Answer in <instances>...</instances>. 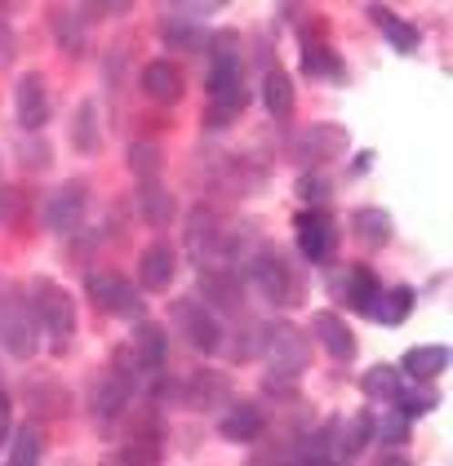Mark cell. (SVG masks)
Returning a JSON list of instances; mask_svg holds the SVG:
<instances>
[{
	"label": "cell",
	"mask_w": 453,
	"mask_h": 466,
	"mask_svg": "<svg viewBox=\"0 0 453 466\" xmlns=\"http://www.w3.org/2000/svg\"><path fill=\"white\" fill-rule=\"evenodd\" d=\"M27 307H32L36 324L54 338V351L63 356L71 351V338H76V298L58 280H32L27 285Z\"/></svg>",
	"instance_id": "7a4b0ae2"
},
{
	"label": "cell",
	"mask_w": 453,
	"mask_h": 466,
	"mask_svg": "<svg viewBox=\"0 0 453 466\" xmlns=\"http://www.w3.org/2000/svg\"><path fill=\"white\" fill-rule=\"evenodd\" d=\"M14 49H18V45H14V32L0 23V67H9V63H14Z\"/></svg>",
	"instance_id": "b9f144b4"
},
{
	"label": "cell",
	"mask_w": 453,
	"mask_h": 466,
	"mask_svg": "<svg viewBox=\"0 0 453 466\" xmlns=\"http://www.w3.org/2000/svg\"><path fill=\"white\" fill-rule=\"evenodd\" d=\"M139 85L156 107H174V103H182V94H187V76H182V67H178L174 58L147 63L139 76Z\"/></svg>",
	"instance_id": "4fadbf2b"
},
{
	"label": "cell",
	"mask_w": 453,
	"mask_h": 466,
	"mask_svg": "<svg viewBox=\"0 0 453 466\" xmlns=\"http://www.w3.org/2000/svg\"><path fill=\"white\" fill-rule=\"evenodd\" d=\"M312 333H315V342L324 347V356L338 360V364H351V360H355V351H360L355 329H351L338 311H315V316H312Z\"/></svg>",
	"instance_id": "9a60e30c"
},
{
	"label": "cell",
	"mask_w": 453,
	"mask_h": 466,
	"mask_svg": "<svg viewBox=\"0 0 453 466\" xmlns=\"http://www.w3.org/2000/svg\"><path fill=\"white\" fill-rule=\"evenodd\" d=\"M178 276V253L170 240H156V245H147L139 258V289L142 293H170Z\"/></svg>",
	"instance_id": "e0dca14e"
},
{
	"label": "cell",
	"mask_w": 453,
	"mask_h": 466,
	"mask_svg": "<svg viewBox=\"0 0 453 466\" xmlns=\"http://www.w3.org/2000/svg\"><path fill=\"white\" fill-rule=\"evenodd\" d=\"M210 107H205V129L222 134L232 120H241V111L249 107V89H244V67L241 63H210Z\"/></svg>",
	"instance_id": "3957f363"
},
{
	"label": "cell",
	"mask_w": 453,
	"mask_h": 466,
	"mask_svg": "<svg viewBox=\"0 0 453 466\" xmlns=\"http://www.w3.org/2000/svg\"><path fill=\"white\" fill-rule=\"evenodd\" d=\"M374 169V151H355L351 156V169H347V178H365Z\"/></svg>",
	"instance_id": "60d3db41"
},
{
	"label": "cell",
	"mask_w": 453,
	"mask_h": 466,
	"mask_svg": "<svg viewBox=\"0 0 453 466\" xmlns=\"http://www.w3.org/2000/svg\"><path fill=\"white\" fill-rule=\"evenodd\" d=\"M85 209H89V182L67 178L63 187H54V191L45 196L40 222H45L49 236H71V231L85 222Z\"/></svg>",
	"instance_id": "ba28073f"
},
{
	"label": "cell",
	"mask_w": 453,
	"mask_h": 466,
	"mask_svg": "<svg viewBox=\"0 0 453 466\" xmlns=\"http://www.w3.org/2000/svg\"><path fill=\"white\" fill-rule=\"evenodd\" d=\"M244 276L253 280V289H258L272 307H298L303 293H307L303 271H293V262L280 249H267V245L244 262Z\"/></svg>",
	"instance_id": "6da1fadb"
},
{
	"label": "cell",
	"mask_w": 453,
	"mask_h": 466,
	"mask_svg": "<svg viewBox=\"0 0 453 466\" xmlns=\"http://www.w3.org/2000/svg\"><path fill=\"white\" fill-rule=\"evenodd\" d=\"M263 103H267V111L276 116V120H289L293 116V76L284 72V67H267V76H263Z\"/></svg>",
	"instance_id": "f546056e"
},
{
	"label": "cell",
	"mask_w": 453,
	"mask_h": 466,
	"mask_svg": "<svg viewBox=\"0 0 453 466\" xmlns=\"http://www.w3.org/2000/svg\"><path fill=\"white\" fill-rule=\"evenodd\" d=\"M14 111H18V125L27 134H40L49 125V80L40 72H27L18 80V94H14Z\"/></svg>",
	"instance_id": "5bb4252c"
},
{
	"label": "cell",
	"mask_w": 453,
	"mask_h": 466,
	"mask_svg": "<svg viewBox=\"0 0 453 466\" xmlns=\"http://www.w3.org/2000/svg\"><path fill=\"white\" fill-rule=\"evenodd\" d=\"M49 23H54V40L63 45V54L67 58H80L85 54V14H80V5H54L49 9Z\"/></svg>",
	"instance_id": "cb8c5ba5"
},
{
	"label": "cell",
	"mask_w": 453,
	"mask_h": 466,
	"mask_svg": "<svg viewBox=\"0 0 453 466\" xmlns=\"http://www.w3.org/2000/svg\"><path fill=\"white\" fill-rule=\"evenodd\" d=\"M103 466H129V462H125V458H120V453H116V458H107Z\"/></svg>",
	"instance_id": "f6af8a7d"
},
{
	"label": "cell",
	"mask_w": 453,
	"mask_h": 466,
	"mask_svg": "<svg viewBox=\"0 0 453 466\" xmlns=\"http://www.w3.org/2000/svg\"><path fill=\"white\" fill-rule=\"evenodd\" d=\"M347 143L351 134L343 129V125H334V120H320V125H307L298 138H293V160L303 165V169H312V174H320L324 165H334V160H343L347 156Z\"/></svg>",
	"instance_id": "8992f818"
},
{
	"label": "cell",
	"mask_w": 453,
	"mask_h": 466,
	"mask_svg": "<svg viewBox=\"0 0 453 466\" xmlns=\"http://www.w3.org/2000/svg\"><path fill=\"white\" fill-rule=\"evenodd\" d=\"M160 40H165L170 49H178V54H201L210 36H205L201 23H187V18H178V14L165 9V18H160Z\"/></svg>",
	"instance_id": "f1b7e54d"
},
{
	"label": "cell",
	"mask_w": 453,
	"mask_h": 466,
	"mask_svg": "<svg viewBox=\"0 0 453 466\" xmlns=\"http://www.w3.org/2000/svg\"><path fill=\"white\" fill-rule=\"evenodd\" d=\"M210 63H241V32H213L205 40Z\"/></svg>",
	"instance_id": "f35d334b"
},
{
	"label": "cell",
	"mask_w": 453,
	"mask_h": 466,
	"mask_svg": "<svg viewBox=\"0 0 453 466\" xmlns=\"http://www.w3.org/2000/svg\"><path fill=\"white\" fill-rule=\"evenodd\" d=\"M378 276H374V267H365V262H351V267H343V280H338V298L347 302L351 311H369L374 307V298H378Z\"/></svg>",
	"instance_id": "44dd1931"
},
{
	"label": "cell",
	"mask_w": 453,
	"mask_h": 466,
	"mask_svg": "<svg viewBox=\"0 0 453 466\" xmlns=\"http://www.w3.org/2000/svg\"><path fill=\"white\" fill-rule=\"evenodd\" d=\"M129 351H134L139 373H160V369H165V360H170V329H165V324H156V320H142L139 329H134Z\"/></svg>",
	"instance_id": "ac0fdd59"
},
{
	"label": "cell",
	"mask_w": 453,
	"mask_h": 466,
	"mask_svg": "<svg viewBox=\"0 0 453 466\" xmlns=\"http://www.w3.org/2000/svg\"><path fill=\"white\" fill-rule=\"evenodd\" d=\"M85 293H89V302L103 311V316H116V320H147V302H142V293L120 271H89L85 276Z\"/></svg>",
	"instance_id": "5b68a950"
},
{
	"label": "cell",
	"mask_w": 453,
	"mask_h": 466,
	"mask_svg": "<svg viewBox=\"0 0 453 466\" xmlns=\"http://www.w3.org/2000/svg\"><path fill=\"white\" fill-rule=\"evenodd\" d=\"M258 356H267L276 378H298L307 369V360H312V342H307V333L298 324L272 320L258 329Z\"/></svg>",
	"instance_id": "277c9868"
},
{
	"label": "cell",
	"mask_w": 453,
	"mask_h": 466,
	"mask_svg": "<svg viewBox=\"0 0 453 466\" xmlns=\"http://www.w3.org/2000/svg\"><path fill=\"white\" fill-rule=\"evenodd\" d=\"M378 466H409V462H405L400 453H386V458H383V462H378Z\"/></svg>",
	"instance_id": "ee69618b"
},
{
	"label": "cell",
	"mask_w": 453,
	"mask_h": 466,
	"mask_svg": "<svg viewBox=\"0 0 453 466\" xmlns=\"http://www.w3.org/2000/svg\"><path fill=\"white\" fill-rule=\"evenodd\" d=\"M196 293L205 298V307L232 311V316H241L244 311V276L241 271H232V267H201Z\"/></svg>",
	"instance_id": "30bf717a"
},
{
	"label": "cell",
	"mask_w": 453,
	"mask_h": 466,
	"mask_svg": "<svg viewBox=\"0 0 453 466\" xmlns=\"http://www.w3.org/2000/svg\"><path fill=\"white\" fill-rule=\"evenodd\" d=\"M9 413H14V404H9V391L0 387V444L9 440Z\"/></svg>",
	"instance_id": "7bdbcfd3"
},
{
	"label": "cell",
	"mask_w": 453,
	"mask_h": 466,
	"mask_svg": "<svg viewBox=\"0 0 453 466\" xmlns=\"http://www.w3.org/2000/svg\"><path fill=\"white\" fill-rule=\"evenodd\" d=\"M174 320H178V333H182V342H187L191 351H201V356H213V351H222L227 333H222L218 316H213L210 307H201L196 298H178V302H174Z\"/></svg>",
	"instance_id": "9c48e42d"
},
{
	"label": "cell",
	"mask_w": 453,
	"mask_h": 466,
	"mask_svg": "<svg viewBox=\"0 0 453 466\" xmlns=\"http://www.w3.org/2000/svg\"><path fill=\"white\" fill-rule=\"evenodd\" d=\"M391 404H396V413H400V418H409V422H414V418H422V413L440 409V391H436L431 382H405V387L396 391Z\"/></svg>",
	"instance_id": "1f68e13d"
},
{
	"label": "cell",
	"mask_w": 453,
	"mask_h": 466,
	"mask_svg": "<svg viewBox=\"0 0 453 466\" xmlns=\"http://www.w3.org/2000/svg\"><path fill=\"white\" fill-rule=\"evenodd\" d=\"M23 404H27V413L32 418H67L71 409V395L67 387L58 382V378H49V373H36V378H27L23 382Z\"/></svg>",
	"instance_id": "2e32d148"
},
{
	"label": "cell",
	"mask_w": 453,
	"mask_h": 466,
	"mask_svg": "<svg viewBox=\"0 0 453 466\" xmlns=\"http://www.w3.org/2000/svg\"><path fill=\"white\" fill-rule=\"evenodd\" d=\"M369 18L378 23V32L391 40V49H396V54H414V49L422 45L418 27H414V23H405L396 9H386V5H369Z\"/></svg>",
	"instance_id": "4316f807"
},
{
	"label": "cell",
	"mask_w": 453,
	"mask_h": 466,
	"mask_svg": "<svg viewBox=\"0 0 453 466\" xmlns=\"http://www.w3.org/2000/svg\"><path fill=\"white\" fill-rule=\"evenodd\" d=\"M453 351L445 342H422V347H409L405 360H400V373H409V382H436L445 369H449Z\"/></svg>",
	"instance_id": "ffe728a7"
},
{
	"label": "cell",
	"mask_w": 453,
	"mask_h": 466,
	"mask_svg": "<svg viewBox=\"0 0 453 466\" xmlns=\"http://www.w3.org/2000/svg\"><path fill=\"white\" fill-rule=\"evenodd\" d=\"M374 440H383L386 449H405L409 444V418H400L396 409L383 413V418H374Z\"/></svg>",
	"instance_id": "8d00e7d4"
},
{
	"label": "cell",
	"mask_w": 453,
	"mask_h": 466,
	"mask_svg": "<svg viewBox=\"0 0 453 466\" xmlns=\"http://www.w3.org/2000/svg\"><path fill=\"white\" fill-rule=\"evenodd\" d=\"M329 196H334V187L324 182V174H303V178H298V200H303L307 209H324Z\"/></svg>",
	"instance_id": "ab89813d"
},
{
	"label": "cell",
	"mask_w": 453,
	"mask_h": 466,
	"mask_svg": "<svg viewBox=\"0 0 453 466\" xmlns=\"http://www.w3.org/2000/svg\"><path fill=\"white\" fill-rule=\"evenodd\" d=\"M0 347L14 360H32L36 347H40V324H36L23 293H9L0 302Z\"/></svg>",
	"instance_id": "52a82bcc"
},
{
	"label": "cell",
	"mask_w": 453,
	"mask_h": 466,
	"mask_svg": "<svg viewBox=\"0 0 453 466\" xmlns=\"http://www.w3.org/2000/svg\"><path fill=\"white\" fill-rule=\"evenodd\" d=\"M374 444V413H347L338 422V458H355Z\"/></svg>",
	"instance_id": "4dcf8cb0"
},
{
	"label": "cell",
	"mask_w": 453,
	"mask_h": 466,
	"mask_svg": "<svg viewBox=\"0 0 453 466\" xmlns=\"http://www.w3.org/2000/svg\"><path fill=\"white\" fill-rule=\"evenodd\" d=\"M400 387H405V378H400V369H396V364H374V369L360 378L365 400H396Z\"/></svg>",
	"instance_id": "d590c367"
},
{
	"label": "cell",
	"mask_w": 453,
	"mask_h": 466,
	"mask_svg": "<svg viewBox=\"0 0 453 466\" xmlns=\"http://www.w3.org/2000/svg\"><path fill=\"white\" fill-rule=\"evenodd\" d=\"M125 165H129V174L142 182H156V174H160V165H165V151H160V143H147V138H134L129 143V151H125Z\"/></svg>",
	"instance_id": "836d02e7"
},
{
	"label": "cell",
	"mask_w": 453,
	"mask_h": 466,
	"mask_svg": "<svg viewBox=\"0 0 453 466\" xmlns=\"http://www.w3.org/2000/svg\"><path fill=\"white\" fill-rule=\"evenodd\" d=\"M120 458L129 466H160V440H156V435H134V440L120 449Z\"/></svg>",
	"instance_id": "74e56055"
},
{
	"label": "cell",
	"mask_w": 453,
	"mask_h": 466,
	"mask_svg": "<svg viewBox=\"0 0 453 466\" xmlns=\"http://www.w3.org/2000/svg\"><path fill=\"white\" fill-rule=\"evenodd\" d=\"M267 431V418H263V409L258 404H232L227 413H222V422H218V435L222 440H232V444H253L258 435Z\"/></svg>",
	"instance_id": "7402d4cb"
},
{
	"label": "cell",
	"mask_w": 453,
	"mask_h": 466,
	"mask_svg": "<svg viewBox=\"0 0 453 466\" xmlns=\"http://www.w3.org/2000/svg\"><path fill=\"white\" fill-rule=\"evenodd\" d=\"M178 400H182L191 413H213V409H222V404L232 400V382H227L218 369H196V373L182 378Z\"/></svg>",
	"instance_id": "8fae6325"
},
{
	"label": "cell",
	"mask_w": 453,
	"mask_h": 466,
	"mask_svg": "<svg viewBox=\"0 0 453 466\" xmlns=\"http://www.w3.org/2000/svg\"><path fill=\"white\" fill-rule=\"evenodd\" d=\"M139 214L147 227H156V231H165L170 222L178 218V205H174V196H170V187L156 178V182H142L139 187Z\"/></svg>",
	"instance_id": "d4e9b609"
},
{
	"label": "cell",
	"mask_w": 453,
	"mask_h": 466,
	"mask_svg": "<svg viewBox=\"0 0 453 466\" xmlns=\"http://www.w3.org/2000/svg\"><path fill=\"white\" fill-rule=\"evenodd\" d=\"M71 147L80 156H98L103 134H98V98H80V107L71 111Z\"/></svg>",
	"instance_id": "484cf974"
},
{
	"label": "cell",
	"mask_w": 453,
	"mask_h": 466,
	"mask_svg": "<svg viewBox=\"0 0 453 466\" xmlns=\"http://www.w3.org/2000/svg\"><path fill=\"white\" fill-rule=\"evenodd\" d=\"M129 395H134V387H129V382H120V378L107 369V373L94 378V387H89V409H94V418L107 427V422H116V418L125 413Z\"/></svg>",
	"instance_id": "d6986e66"
},
{
	"label": "cell",
	"mask_w": 453,
	"mask_h": 466,
	"mask_svg": "<svg viewBox=\"0 0 453 466\" xmlns=\"http://www.w3.org/2000/svg\"><path fill=\"white\" fill-rule=\"evenodd\" d=\"M414 302H418V293L409 285H391V289H378V298H374V307L365 311L369 320L386 324V329H396V324L409 320V311H414Z\"/></svg>",
	"instance_id": "603a6c76"
},
{
	"label": "cell",
	"mask_w": 453,
	"mask_h": 466,
	"mask_svg": "<svg viewBox=\"0 0 453 466\" xmlns=\"http://www.w3.org/2000/svg\"><path fill=\"white\" fill-rule=\"evenodd\" d=\"M351 231H355V240H365L369 249H383L386 240L396 236V222H391L386 209L365 205V209H355V214H351Z\"/></svg>",
	"instance_id": "83f0119b"
},
{
	"label": "cell",
	"mask_w": 453,
	"mask_h": 466,
	"mask_svg": "<svg viewBox=\"0 0 453 466\" xmlns=\"http://www.w3.org/2000/svg\"><path fill=\"white\" fill-rule=\"evenodd\" d=\"M338 227H334V218L324 214V209H303V214L293 218V240H298V253L307 258V262H324L329 253H334V236Z\"/></svg>",
	"instance_id": "7c38bea8"
},
{
	"label": "cell",
	"mask_w": 453,
	"mask_h": 466,
	"mask_svg": "<svg viewBox=\"0 0 453 466\" xmlns=\"http://www.w3.org/2000/svg\"><path fill=\"white\" fill-rule=\"evenodd\" d=\"M40 458H45V440H40L36 427H18L9 435V458H5V466H40Z\"/></svg>",
	"instance_id": "e575fe53"
},
{
	"label": "cell",
	"mask_w": 453,
	"mask_h": 466,
	"mask_svg": "<svg viewBox=\"0 0 453 466\" xmlns=\"http://www.w3.org/2000/svg\"><path fill=\"white\" fill-rule=\"evenodd\" d=\"M303 72L312 80H343V58L329 40H315V45H303Z\"/></svg>",
	"instance_id": "d6a6232c"
}]
</instances>
